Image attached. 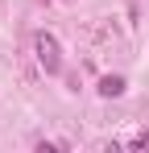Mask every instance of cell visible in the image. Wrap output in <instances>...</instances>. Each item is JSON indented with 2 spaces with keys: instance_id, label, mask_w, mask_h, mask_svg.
Returning a JSON list of instances; mask_svg holds the SVG:
<instances>
[{
  "instance_id": "obj_1",
  "label": "cell",
  "mask_w": 149,
  "mask_h": 153,
  "mask_svg": "<svg viewBox=\"0 0 149 153\" xmlns=\"http://www.w3.org/2000/svg\"><path fill=\"white\" fill-rule=\"evenodd\" d=\"M33 50H37V66H42L46 75H58V71H62V50H58V42H54L50 33H37Z\"/></svg>"
},
{
  "instance_id": "obj_2",
  "label": "cell",
  "mask_w": 149,
  "mask_h": 153,
  "mask_svg": "<svg viewBox=\"0 0 149 153\" xmlns=\"http://www.w3.org/2000/svg\"><path fill=\"white\" fill-rule=\"evenodd\" d=\"M95 91L104 95V100H116V95H124V79H120V75H104Z\"/></svg>"
},
{
  "instance_id": "obj_3",
  "label": "cell",
  "mask_w": 149,
  "mask_h": 153,
  "mask_svg": "<svg viewBox=\"0 0 149 153\" xmlns=\"http://www.w3.org/2000/svg\"><path fill=\"white\" fill-rule=\"evenodd\" d=\"M128 149L133 153H149V132H137V137L128 141Z\"/></svg>"
}]
</instances>
